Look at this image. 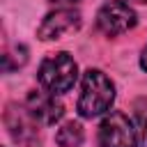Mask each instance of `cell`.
Segmentation results:
<instances>
[{"mask_svg":"<svg viewBox=\"0 0 147 147\" xmlns=\"http://www.w3.org/2000/svg\"><path fill=\"white\" fill-rule=\"evenodd\" d=\"M140 64H142V69L147 71V48L142 51V57H140Z\"/></svg>","mask_w":147,"mask_h":147,"instance_id":"cell-10","label":"cell"},{"mask_svg":"<svg viewBox=\"0 0 147 147\" xmlns=\"http://www.w3.org/2000/svg\"><path fill=\"white\" fill-rule=\"evenodd\" d=\"M142 147H147V124H145V131H142Z\"/></svg>","mask_w":147,"mask_h":147,"instance_id":"cell-11","label":"cell"},{"mask_svg":"<svg viewBox=\"0 0 147 147\" xmlns=\"http://www.w3.org/2000/svg\"><path fill=\"white\" fill-rule=\"evenodd\" d=\"M80 28V14L76 9H57L44 18L39 25V37L44 41L48 39H60L62 34H69Z\"/></svg>","mask_w":147,"mask_h":147,"instance_id":"cell-6","label":"cell"},{"mask_svg":"<svg viewBox=\"0 0 147 147\" xmlns=\"http://www.w3.org/2000/svg\"><path fill=\"white\" fill-rule=\"evenodd\" d=\"M113 99H115L113 80L99 69H87L83 76V92L78 99V113L83 117H96L110 108Z\"/></svg>","mask_w":147,"mask_h":147,"instance_id":"cell-1","label":"cell"},{"mask_svg":"<svg viewBox=\"0 0 147 147\" xmlns=\"http://www.w3.org/2000/svg\"><path fill=\"white\" fill-rule=\"evenodd\" d=\"M96 25L103 34L108 37H117V34H124L129 32L133 25H136V11L126 5V2H119V0H110L106 2L99 14H96Z\"/></svg>","mask_w":147,"mask_h":147,"instance_id":"cell-3","label":"cell"},{"mask_svg":"<svg viewBox=\"0 0 147 147\" xmlns=\"http://www.w3.org/2000/svg\"><path fill=\"white\" fill-rule=\"evenodd\" d=\"M53 5H57L60 9H74V5H78L80 0H51Z\"/></svg>","mask_w":147,"mask_h":147,"instance_id":"cell-9","label":"cell"},{"mask_svg":"<svg viewBox=\"0 0 147 147\" xmlns=\"http://www.w3.org/2000/svg\"><path fill=\"white\" fill-rule=\"evenodd\" d=\"M28 110L32 113L34 119H39L44 124H55L62 117V113H64V108L55 99V94H51V92H37V90L28 94Z\"/></svg>","mask_w":147,"mask_h":147,"instance_id":"cell-7","label":"cell"},{"mask_svg":"<svg viewBox=\"0 0 147 147\" xmlns=\"http://www.w3.org/2000/svg\"><path fill=\"white\" fill-rule=\"evenodd\" d=\"M138 2H147V0H138Z\"/></svg>","mask_w":147,"mask_h":147,"instance_id":"cell-12","label":"cell"},{"mask_svg":"<svg viewBox=\"0 0 147 147\" xmlns=\"http://www.w3.org/2000/svg\"><path fill=\"white\" fill-rule=\"evenodd\" d=\"M5 124L9 129V136L23 145V147H34L39 142V129H37V119L32 117V113L28 108L21 106H9L5 110Z\"/></svg>","mask_w":147,"mask_h":147,"instance_id":"cell-5","label":"cell"},{"mask_svg":"<svg viewBox=\"0 0 147 147\" xmlns=\"http://www.w3.org/2000/svg\"><path fill=\"white\" fill-rule=\"evenodd\" d=\"M76 76H78V67L69 53H55L46 57L39 67V83L51 94L69 92L76 83Z\"/></svg>","mask_w":147,"mask_h":147,"instance_id":"cell-2","label":"cell"},{"mask_svg":"<svg viewBox=\"0 0 147 147\" xmlns=\"http://www.w3.org/2000/svg\"><path fill=\"white\" fill-rule=\"evenodd\" d=\"M136 129L124 113H110L99 126L101 147H136Z\"/></svg>","mask_w":147,"mask_h":147,"instance_id":"cell-4","label":"cell"},{"mask_svg":"<svg viewBox=\"0 0 147 147\" xmlns=\"http://www.w3.org/2000/svg\"><path fill=\"white\" fill-rule=\"evenodd\" d=\"M83 138H85V133H83V126L78 122H67L55 133V142L60 147H78L83 142Z\"/></svg>","mask_w":147,"mask_h":147,"instance_id":"cell-8","label":"cell"}]
</instances>
